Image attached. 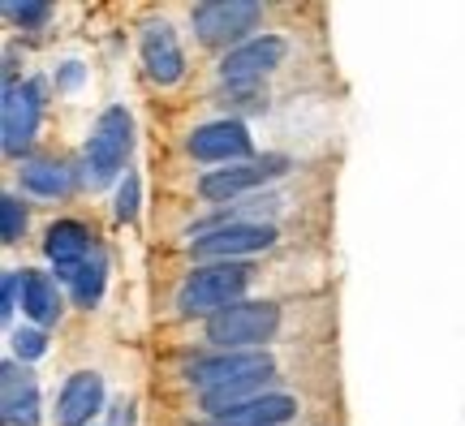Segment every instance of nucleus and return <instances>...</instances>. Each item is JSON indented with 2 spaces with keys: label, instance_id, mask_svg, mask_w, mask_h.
<instances>
[{
  "label": "nucleus",
  "instance_id": "1",
  "mask_svg": "<svg viewBox=\"0 0 465 426\" xmlns=\"http://www.w3.org/2000/svg\"><path fill=\"white\" fill-rule=\"evenodd\" d=\"M246 284H250L246 263H216V267H199V272L182 284L177 306H182L185 319H194V314H212V319H216L220 311L237 306V297H242Z\"/></svg>",
  "mask_w": 465,
  "mask_h": 426
},
{
  "label": "nucleus",
  "instance_id": "2",
  "mask_svg": "<svg viewBox=\"0 0 465 426\" xmlns=\"http://www.w3.org/2000/svg\"><path fill=\"white\" fill-rule=\"evenodd\" d=\"M281 328V311L272 302H237L216 319H207V341L220 349H246V344H263Z\"/></svg>",
  "mask_w": 465,
  "mask_h": 426
},
{
  "label": "nucleus",
  "instance_id": "3",
  "mask_svg": "<svg viewBox=\"0 0 465 426\" xmlns=\"http://www.w3.org/2000/svg\"><path fill=\"white\" fill-rule=\"evenodd\" d=\"M130 143H134V125H130V113L125 108H108L100 116V125L91 134L86 143V164H91V181H108L116 168L125 164L130 155Z\"/></svg>",
  "mask_w": 465,
  "mask_h": 426
},
{
  "label": "nucleus",
  "instance_id": "4",
  "mask_svg": "<svg viewBox=\"0 0 465 426\" xmlns=\"http://www.w3.org/2000/svg\"><path fill=\"white\" fill-rule=\"evenodd\" d=\"M44 91H39V83H9L5 86V104H0V143H5V151L9 155H17V151L26 147L35 138V130H39V113H44Z\"/></svg>",
  "mask_w": 465,
  "mask_h": 426
},
{
  "label": "nucleus",
  "instance_id": "5",
  "mask_svg": "<svg viewBox=\"0 0 465 426\" xmlns=\"http://www.w3.org/2000/svg\"><path fill=\"white\" fill-rule=\"evenodd\" d=\"M263 17V9L254 0H212V5H199L194 9V31H199L203 44H232L246 31H254V22Z\"/></svg>",
  "mask_w": 465,
  "mask_h": 426
},
{
  "label": "nucleus",
  "instance_id": "6",
  "mask_svg": "<svg viewBox=\"0 0 465 426\" xmlns=\"http://www.w3.org/2000/svg\"><path fill=\"white\" fill-rule=\"evenodd\" d=\"M284 39L281 35H259V39H250V44H242V48H232L229 56H224V65H220V78L229 86H250L254 78H263V74H272V69L284 61Z\"/></svg>",
  "mask_w": 465,
  "mask_h": 426
},
{
  "label": "nucleus",
  "instance_id": "7",
  "mask_svg": "<svg viewBox=\"0 0 465 426\" xmlns=\"http://www.w3.org/2000/svg\"><path fill=\"white\" fill-rule=\"evenodd\" d=\"M284 168H289V160H281V155L250 160V164H232V168H216V173H207V177L199 181V194L212 198V203H224V198H237V194H246V190H254V185H263V181L281 177Z\"/></svg>",
  "mask_w": 465,
  "mask_h": 426
},
{
  "label": "nucleus",
  "instance_id": "8",
  "mask_svg": "<svg viewBox=\"0 0 465 426\" xmlns=\"http://www.w3.org/2000/svg\"><path fill=\"white\" fill-rule=\"evenodd\" d=\"M276 366L267 353H220V358L194 362L190 366V383L199 392H216V388H229L237 379H254V375H272Z\"/></svg>",
  "mask_w": 465,
  "mask_h": 426
},
{
  "label": "nucleus",
  "instance_id": "9",
  "mask_svg": "<svg viewBox=\"0 0 465 426\" xmlns=\"http://www.w3.org/2000/svg\"><path fill=\"white\" fill-rule=\"evenodd\" d=\"M190 155L203 164H229L250 155V134L242 121H212L190 134Z\"/></svg>",
  "mask_w": 465,
  "mask_h": 426
},
{
  "label": "nucleus",
  "instance_id": "10",
  "mask_svg": "<svg viewBox=\"0 0 465 426\" xmlns=\"http://www.w3.org/2000/svg\"><path fill=\"white\" fill-rule=\"evenodd\" d=\"M276 242V229L272 224H224L216 233H203L194 242V254L199 259H224L232 254H254V250H267Z\"/></svg>",
  "mask_w": 465,
  "mask_h": 426
},
{
  "label": "nucleus",
  "instance_id": "11",
  "mask_svg": "<svg viewBox=\"0 0 465 426\" xmlns=\"http://www.w3.org/2000/svg\"><path fill=\"white\" fill-rule=\"evenodd\" d=\"M143 65L160 86H173L185 74V56L177 48V35L168 22H147L143 31Z\"/></svg>",
  "mask_w": 465,
  "mask_h": 426
},
{
  "label": "nucleus",
  "instance_id": "12",
  "mask_svg": "<svg viewBox=\"0 0 465 426\" xmlns=\"http://www.w3.org/2000/svg\"><path fill=\"white\" fill-rule=\"evenodd\" d=\"M104 405V379L95 371H78L69 375L56 401V426H86Z\"/></svg>",
  "mask_w": 465,
  "mask_h": 426
},
{
  "label": "nucleus",
  "instance_id": "13",
  "mask_svg": "<svg viewBox=\"0 0 465 426\" xmlns=\"http://www.w3.org/2000/svg\"><path fill=\"white\" fill-rule=\"evenodd\" d=\"M86 237H91V233H86L78 220H61V224H52L48 229V237H44V254L56 263V276L74 280L78 272H83L86 250H91Z\"/></svg>",
  "mask_w": 465,
  "mask_h": 426
},
{
  "label": "nucleus",
  "instance_id": "14",
  "mask_svg": "<svg viewBox=\"0 0 465 426\" xmlns=\"http://www.w3.org/2000/svg\"><path fill=\"white\" fill-rule=\"evenodd\" d=\"M293 413H298V405L289 396L272 392V396H254V401H246V405H237L229 413H220L216 426H284Z\"/></svg>",
  "mask_w": 465,
  "mask_h": 426
},
{
  "label": "nucleus",
  "instance_id": "15",
  "mask_svg": "<svg viewBox=\"0 0 465 426\" xmlns=\"http://www.w3.org/2000/svg\"><path fill=\"white\" fill-rule=\"evenodd\" d=\"M35 418H39V388H35V379L26 371L17 375L14 362H5V422L35 426Z\"/></svg>",
  "mask_w": 465,
  "mask_h": 426
},
{
  "label": "nucleus",
  "instance_id": "16",
  "mask_svg": "<svg viewBox=\"0 0 465 426\" xmlns=\"http://www.w3.org/2000/svg\"><path fill=\"white\" fill-rule=\"evenodd\" d=\"M22 311L31 314L35 323H52L61 314V293H56V280L44 272H26V289H22Z\"/></svg>",
  "mask_w": 465,
  "mask_h": 426
},
{
  "label": "nucleus",
  "instance_id": "17",
  "mask_svg": "<svg viewBox=\"0 0 465 426\" xmlns=\"http://www.w3.org/2000/svg\"><path fill=\"white\" fill-rule=\"evenodd\" d=\"M22 185H26L31 194L56 198V194H65L69 190V173L61 164H26L22 168Z\"/></svg>",
  "mask_w": 465,
  "mask_h": 426
},
{
  "label": "nucleus",
  "instance_id": "18",
  "mask_svg": "<svg viewBox=\"0 0 465 426\" xmlns=\"http://www.w3.org/2000/svg\"><path fill=\"white\" fill-rule=\"evenodd\" d=\"M100 293H104V259L95 254V259H86L83 272L74 276V297H78L83 306H95Z\"/></svg>",
  "mask_w": 465,
  "mask_h": 426
},
{
  "label": "nucleus",
  "instance_id": "19",
  "mask_svg": "<svg viewBox=\"0 0 465 426\" xmlns=\"http://www.w3.org/2000/svg\"><path fill=\"white\" fill-rule=\"evenodd\" d=\"M22 233H26V207H22L14 194H5L0 198V237L14 246Z\"/></svg>",
  "mask_w": 465,
  "mask_h": 426
},
{
  "label": "nucleus",
  "instance_id": "20",
  "mask_svg": "<svg viewBox=\"0 0 465 426\" xmlns=\"http://www.w3.org/2000/svg\"><path fill=\"white\" fill-rule=\"evenodd\" d=\"M5 14L14 17L17 26H44L52 9H48V5H39V0H22V5L14 0V5H5Z\"/></svg>",
  "mask_w": 465,
  "mask_h": 426
},
{
  "label": "nucleus",
  "instance_id": "21",
  "mask_svg": "<svg viewBox=\"0 0 465 426\" xmlns=\"http://www.w3.org/2000/svg\"><path fill=\"white\" fill-rule=\"evenodd\" d=\"M14 349H17V358L22 362H35V358H44L48 341H44V332L39 328H22V332H14Z\"/></svg>",
  "mask_w": 465,
  "mask_h": 426
},
{
  "label": "nucleus",
  "instance_id": "22",
  "mask_svg": "<svg viewBox=\"0 0 465 426\" xmlns=\"http://www.w3.org/2000/svg\"><path fill=\"white\" fill-rule=\"evenodd\" d=\"M116 215H121V220H134V215H138V177H125L121 194H116Z\"/></svg>",
  "mask_w": 465,
  "mask_h": 426
},
{
  "label": "nucleus",
  "instance_id": "23",
  "mask_svg": "<svg viewBox=\"0 0 465 426\" xmlns=\"http://www.w3.org/2000/svg\"><path fill=\"white\" fill-rule=\"evenodd\" d=\"M26 289V276H17V272H9L5 276V297H0V314H14V306H17V293Z\"/></svg>",
  "mask_w": 465,
  "mask_h": 426
}]
</instances>
